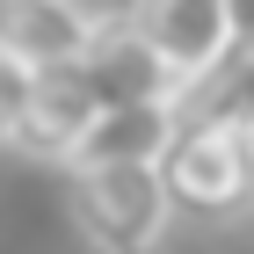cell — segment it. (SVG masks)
I'll list each match as a JSON object with an SVG mask.
<instances>
[{"label": "cell", "instance_id": "cell-1", "mask_svg": "<svg viewBox=\"0 0 254 254\" xmlns=\"http://www.w3.org/2000/svg\"><path fill=\"white\" fill-rule=\"evenodd\" d=\"M65 218L87 254H153L175 211L153 167H65Z\"/></svg>", "mask_w": 254, "mask_h": 254}, {"label": "cell", "instance_id": "cell-2", "mask_svg": "<svg viewBox=\"0 0 254 254\" xmlns=\"http://www.w3.org/2000/svg\"><path fill=\"white\" fill-rule=\"evenodd\" d=\"M160 189L167 211H189L203 225H233L254 211V138L240 131H175V145L160 153Z\"/></svg>", "mask_w": 254, "mask_h": 254}, {"label": "cell", "instance_id": "cell-7", "mask_svg": "<svg viewBox=\"0 0 254 254\" xmlns=\"http://www.w3.org/2000/svg\"><path fill=\"white\" fill-rule=\"evenodd\" d=\"M87 7L80 0H0V51L22 65V73H51V65H73L80 44H87Z\"/></svg>", "mask_w": 254, "mask_h": 254}, {"label": "cell", "instance_id": "cell-10", "mask_svg": "<svg viewBox=\"0 0 254 254\" xmlns=\"http://www.w3.org/2000/svg\"><path fill=\"white\" fill-rule=\"evenodd\" d=\"M225 37H254V0H225Z\"/></svg>", "mask_w": 254, "mask_h": 254}, {"label": "cell", "instance_id": "cell-6", "mask_svg": "<svg viewBox=\"0 0 254 254\" xmlns=\"http://www.w3.org/2000/svg\"><path fill=\"white\" fill-rule=\"evenodd\" d=\"M131 29L145 37V51L160 59V73L182 87L225 44V0H131Z\"/></svg>", "mask_w": 254, "mask_h": 254}, {"label": "cell", "instance_id": "cell-8", "mask_svg": "<svg viewBox=\"0 0 254 254\" xmlns=\"http://www.w3.org/2000/svg\"><path fill=\"white\" fill-rule=\"evenodd\" d=\"M175 145V102H138V109H102L65 167H160Z\"/></svg>", "mask_w": 254, "mask_h": 254}, {"label": "cell", "instance_id": "cell-3", "mask_svg": "<svg viewBox=\"0 0 254 254\" xmlns=\"http://www.w3.org/2000/svg\"><path fill=\"white\" fill-rule=\"evenodd\" d=\"M80 80L95 109H138V102H175V80L160 73V59L145 51V37L131 29V15H95L87 44H80Z\"/></svg>", "mask_w": 254, "mask_h": 254}, {"label": "cell", "instance_id": "cell-9", "mask_svg": "<svg viewBox=\"0 0 254 254\" xmlns=\"http://www.w3.org/2000/svg\"><path fill=\"white\" fill-rule=\"evenodd\" d=\"M22 102H29V73H22L7 51H0V145L15 138V124H22Z\"/></svg>", "mask_w": 254, "mask_h": 254}, {"label": "cell", "instance_id": "cell-5", "mask_svg": "<svg viewBox=\"0 0 254 254\" xmlns=\"http://www.w3.org/2000/svg\"><path fill=\"white\" fill-rule=\"evenodd\" d=\"M95 95H87V80H80V65H51V73H29V102H22V124H15V153L29 160H73V145L87 138V124H95Z\"/></svg>", "mask_w": 254, "mask_h": 254}, {"label": "cell", "instance_id": "cell-4", "mask_svg": "<svg viewBox=\"0 0 254 254\" xmlns=\"http://www.w3.org/2000/svg\"><path fill=\"white\" fill-rule=\"evenodd\" d=\"M175 131H240L254 138V37H225L211 65L175 87Z\"/></svg>", "mask_w": 254, "mask_h": 254}]
</instances>
